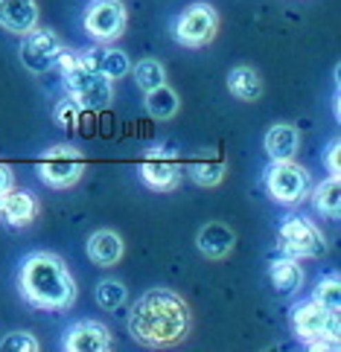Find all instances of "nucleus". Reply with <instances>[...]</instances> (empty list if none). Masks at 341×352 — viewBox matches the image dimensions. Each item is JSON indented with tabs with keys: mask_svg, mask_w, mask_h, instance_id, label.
<instances>
[{
	"mask_svg": "<svg viewBox=\"0 0 341 352\" xmlns=\"http://www.w3.org/2000/svg\"><path fill=\"white\" fill-rule=\"evenodd\" d=\"M193 329V314L172 288H149L129 311V335L149 349H163L184 341Z\"/></svg>",
	"mask_w": 341,
	"mask_h": 352,
	"instance_id": "nucleus-1",
	"label": "nucleus"
},
{
	"mask_svg": "<svg viewBox=\"0 0 341 352\" xmlns=\"http://www.w3.org/2000/svg\"><path fill=\"white\" fill-rule=\"evenodd\" d=\"M18 292L35 309L65 311L76 300V280L61 256L50 254V250H35L21 262Z\"/></svg>",
	"mask_w": 341,
	"mask_h": 352,
	"instance_id": "nucleus-2",
	"label": "nucleus"
},
{
	"mask_svg": "<svg viewBox=\"0 0 341 352\" xmlns=\"http://www.w3.org/2000/svg\"><path fill=\"white\" fill-rule=\"evenodd\" d=\"M56 67L61 70L65 91L82 111H99L114 102V82L85 61V50H61Z\"/></svg>",
	"mask_w": 341,
	"mask_h": 352,
	"instance_id": "nucleus-3",
	"label": "nucleus"
},
{
	"mask_svg": "<svg viewBox=\"0 0 341 352\" xmlns=\"http://www.w3.org/2000/svg\"><path fill=\"white\" fill-rule=\"evenodd\" d=\"M292 329L298 341L307 344V349H338V314L315 300L298 303L292 309Z\"/></svg>",
	"mask_w": 341,
	"mask_h": 352,
	"instance_id": "nucleus-4",
	"label": "nucleus"
},
{
	"mask_svg": "<svg viewBox=\"0 0 341 352\" xmlns=\"http://www.w3.org/2000/svg\"><path fill=\"white\" fill-rule=\"evenodd\" d=\"M262 186H265V192H269L271 201L292 207V204H300V201L309 198L312 181H309V172L303 166H298V163L271 160V166L262 175Z\"/></svg>",
	"mask_w": 341,
	"mask_h": 352,
	"instance_id": "nucleus-5",
	"label": "nucleus"
},
{
	"mask_svg": "<svg viewBox=\"0 0 341 352\" xmlns=\"http://www.w3.org/2000/svg\"><path fill=\"white\" fill-rule=\"evenodd\" d=\"M35 172H38V178H41L47 186H53V190H68V186H73L82 178L85 155L76 146H68V143L50 146L47 152L35 160Z\"/></svg>",
	"mask_w": 341,
	"mask_h": 352,
	"instance_id": "nucleus-6",
	"label": "nucleus"
},
{
	"mask_svg": "<svg viewBox=\"0 0 341 352\" xmlns=\"http://www.w3.org/2000/svg\"><path fill=\"white\" fill-rule=\"evenodd\" d=\"M219 32V12L213 9L210 3H193L187 6L178 18L172 23V35L181 47L198 50L207 47Z\"/></svg>",
	"mask_w": 341,
	"mask_h": 352,
	"instance_id": "nucleus-7",
	"label": "nucleus"
},
{
	"mask_svg": "<svg viewBox=\"0 0 341 352\" xmlns=\"http://www.w3.org/2000/svg\"><path fill=\"white\" fill-rule=\"evenodd\" d=\"M82 27L96 44H114L129 27V12L120 0H91L85 9Z\"/></svg>",
	"mask_w": 341,
	"mask_h": 352,
	"instance_id": "nucleus-8",
	"label": "nucleus"
},
{
	"mask_svg": "<svg viewBox=\"0 0 341 352\" xmlns=\"http://www.w3.org/2000/svg\"><path fill=\"white\" fill-rule=\"evenodd\" d=\"M280 248L289 256H321L327 250V236L315 221L303 216H289L280 224Z\"/></svg>",
	"mask_w": 341,
	"mask_h": 352,
	"instance_id": "nucleus-9",
	"label": "nucleus"
},
{
	"mask_svg": "<svg viewBox=\"0 0 341 352\" xmlns=\"http://www.w3.org/2000/svg\"><path fill=\"white\" fill-rule=\"evenodd\" d=\"M181 175H184V163L169 148L155 146L141 160V181L155 192H172L181 184Z\"/></svg>",
	"mask_w": 341,
	"mask_h": 352,
	"instance_id": "nucleus-10",
	"label": "nucleus"
},
{
	"mask_svg": "<svg viewBox=\"0 0 341 352\" xmlns=\"http://www.w3.org/2000/svg\"><path fill=\"white\" fill-rule=\"evenodd\" d=\"M65 50L61 38L53 30H32L23 35L21 44V65L27 67L30 73H47L50 67H56L59 53Z\"/></svg>",
	"mask_w": 341,
	"mask_h": 352,
	"instance_id": "nucleus-11",
	"label": "nucleus"
},
{
	"mask_svg": "<svg viewBox=\"0 0 341 352\" xmlns=\"http://www.w3.org/2000/svg\"><path fill=\"white\" fill-rule=\"evenodd\" d=\"M61 349L68 352H111L114 335L105 323L99 320H79L61 338Z\"/></svg>",
	"mask_w": 341,
	"mask_h": 352,
	"instance_id": "nucleus-12",
	"label": "nucleus"
},
{
	"mask_svg": "<svg viewBox=\"0 0 341 352\" xmlns=\"http://www.w3.org/2000/svg\"><path fill=\"white\" fill-rule=\"evenodd\" d=\"M38 212H41V201L30 190L12 186L9 192L0 195V219H3L6 228H30L38 219Z\"/></svg>",
	"mask_w": 341,
	"mask_h": 352,
	"instance_id": "nucleus-13",
	"label": "nucleus"
},
{
	"mask_svg": "<svg viewBox=\"0 0 341 352\" xmlns=\"http://www.w3.org/2000/svg\"><path fill=\"white\" fill-rule=\"evenodd\" d=\"M234 245H236V233L227 228V224H222V221L201 224L198 233H196L198 254L207 256V259H225V256H231Z\"/></svg>",
	"mask_w": 341,
	"mask_h": 352,
	"instance_id": "nucleus-14",
	"label": "nucleus"
},
{
	"mask_svg": "<svg viewBox=\"0 0 341 352\" xmlns=\"http://www.w3.org/2000/svg\"><path fill=\"white\" fill-rule=\"evenodd\" d=\"M0 27L23 38L38 27V3L35 0H0Z\"/></svg>",
	"mask_w": 341,
	"mask_h": 352,
	"instance_id": "nucleus-15",
	"label": "nucleus"
},
{
	"mask_svg": "<svg viewBox=\"0 0 341 352\" xmlns=\"http://www.w3.org/2000/svg\"><path fill=\"white\" fill-rule=\"evenodd\" d=\"M85 61H87V65H91L94 70L103 73V76H108L111 82H114V79H123L125 73L132 70L129 56H125L123 50L111 47V44H96V47H91V50H85Z\"/></svg>",
	"mask_w": 341,
	"mask_h": 352,
	"instance_id": "nucleus-16",
	"label": "nucleus"
},
{
	"mask_svg": "<svg viewBox=\"0 0 341 352\" xmlns=\"http://www.w3.org/2000/svg\"><path fill=\"white\" fill-rule=\"evenodd\" d=\"M265 155L271 160H292L300 152V131L292 122H274L269 131H265Z\"/></svg>",
	"mask_w": 341,
	"mask_h": 352,
	"instance_id": "nucleus-17",
	"label": "nucleus"
},
{
	"mask_svg": "<svg viewBox=\"0 0 341 352\" xmlns=\"http://www.w3.org/2000/svg\"><path fill=\"white\" fill-rule=\"evenodd\" d=\"M123 250H125L123 239L114 230H96V233H91V239H87V256H91V262H96L99 268L117 265L123 259Z\"/></svg>",
	"mask_w": 341,
	"mask_h": 352,
	"instance_id": "nucleus-18",
	"label": "nucleus"
},
{
	"mask_svg": "<svg viewBox=\"0 0 341 352\" xmlns=\"http://www.w3.org/2000/svg\"><path fill=\"white\" fill-rule=\"evenodd\" d=\"M269 280L274 285V292H280V294H292L300 288L303 283V268H300V262L298 256H277L271 259V265H269Z\"/></svg>",
	"mask_w": 341,
	"mask_h": 352,
	"instance_id": "nucleus-19",
	"label": "nucleus"
},
{
	"mask_svg": "<svg viewBox=\"0 0 341 352\" xmlns=\"http://www.w3.org/2000/svg\"><path fill=\"white\" fill-rule=\"evenodd\" d=\"M227 91H231V96H236L239 102H257L262 96V79L254 67L239 65L227 73Z\"/></svg>",
	"mask_w": 341,
	"mask_h": 352,
	"instance_id": "nucleus-20",
	"label": "nucleus"
},
{
	"mask_svg": "<svg viewBox=\"0 0 341 352\" xmlns=\"http://www.w3.org/2000/svg\"><path fill=\"white\" fill-rule=\"evenodd\" d=\"M225 172H227V160H225L222 152H213V155H205V157H193L187 163V175L198 186H216V184H222Z\"/></svg>",
	"mask_w": 341,
	"mask_h": 352,
	"instance_id": "nucleus-21",
	"label": "nucleus"
},
{
	"mask_svg": "<svg viewBox=\"0 0 341 352\" xmlns=\"http://www.w3.org/2000/svg\"><path fill=\"white\" fill-rule=\"evenodd\" d=\"M312 207L327 219H338L341 216V181L338 175H330L327 181H321L315 190H309Z\"/></svg>",
	"mask_w": 341,
	"mask_h": 352,
	"instance_id": "nucleus-22",
	"label": "nucleus"
},
{
	"mask_svg": "<svg viewBox=\"0 0 341 352\" xmlns=\"http://www.w3.org/2000/svg\"><path fill=\"white\" fill-rule=\"evenodd\" d=\"M143 105L149 111V117H155V120H169V117L178 114V108H181L178 94H175L167 82L152 87V91H146V102Z\"/></svg>",
	"mask_w": 341,
	"mask_h": 352,
	"instance_id": "nucleus-23",
	"label": "nucleus"
},
{
	"mask_svg": "<svg viewBox=\"0 0 341 352\" xmlns=\"http://www.w3.org/2000/svg\"><path fill=\"white\" fill-rule=\"evenodd\" d=\"M129 300V288H125L120 280H99L96 283V303L105 311H117L120 306H125Z\"/></svg>",
	"mask_w": 341,
	"mask_h": 352,
	"instance_id": "nucleus-24",
	"label": "nucleus"
},
{
	"mask_svg": "<svg viewBox=\"0 0 341 352\" xmlns=\"http://www.w3.org/2000/svg\"><path fill=\"white\" fill-rule=\"evenodd\" d=\"M312 300L321 303L324 309H330L338 314V306H341V280L338 274H327L315 283V292H312Z\"/></svg>",
	"mask_w": 341,
	"mask_h": 352,
	"instance_id": "nucleus-25",
	"label": "nucleus"
},
{
	"mask_svg": "<svg viewBox=\"0 0 341 352\" xmlns=\"http://www.w3.org/2000/svg\"><path fill=\"white\" fill-rule=\"evenodd\" d=\"M134 73V82L141 91H152V87H158L167 82V70H163V65L158 58H143V61H137V67H132Z\"/></svg>",
	"mask_w": 341,
	"mask_h": 352,
	"instance_id": "nucleus-26",
	"label": "nucleus"
},
{
	"mask_svg": "<svg viewBox=\"0 0 341 352\" xmlns=\"http://www.w3.org/2000/svg\"><path fill=\"white\" fill-rule=\"evenodd\" d=\"M53 120H56V125H61V129H79L82 108L76 105L70 96H65L61 102H56V108H53Z\"/></svg>",
	"mask_w": 341,
	"mask_h": 352,
	"instance_id": "nucleus-27",
	"label": "nucleus"
},
{
	"mask_svg": "<svg viewBox=\"0 0 341 352\" xmlns=\"http://www.w3.org/2000/svg\"><path fill=\"white\" fill-rule=\"evenodd\" d=\"M38 349H41V344L30 332H9L0 341V352H38Z\"/></svg>",
	"mask_w": 341,
	"mask_h": 352,
	"instance_id": "nucleus-28",
	"label": "nucleus"
},
{
	"mask_svg": "<svg viewBox=\"0 0 341 352\" xmlns=\"http://www.w3.org/2000/svg\"><path fill=\"white\" fill-rule=\"evenodd\" d=\"M338 137H333L330 146L324 148V163H327V169H330L333 175H341V148H338Z\"/></svg>",
	"mask_w": 341,
	"mask_h": 352,
	"instance_id": "nucleus-29",
	"label": "nucleus"
},
{
	"mask_svg": "<svg viewBox=\"0 0 341 352\" xmlns=\"http://www.w3.org/2000/svg\"><path fill=\"white\" fill-rule=\"evenodd\" d=\"M12 186H15V172H12V166H6V163H0V195L9 192Z\"/></svg>",
	"mask_w": 341,
	"mask_h": 352,
	"instance_id": "nucleus-30",
	"label": "nucleus"
}]
</instances>
